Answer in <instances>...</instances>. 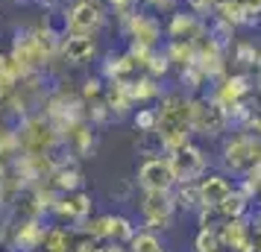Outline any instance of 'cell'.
<instances>
[{"label": "cell", "instance_id": "6da1fadb", "mask_svg": "<svg viewBox=\"0 0 261 252\" xmlns=\"http://www.w3.org/2000/svg\"><path fill=\"white\" fill-rule=\"evenodd\" d=\"M261 164V135L247 129H232L220 138V167L232 176H247Z\"/></svg>", "mask_w": 261, "mask_h": 252}, {"label": "cell", "instance_id": "7a4b0ae2", "mask_svg": "<svg viewBox=\"0 0 261 252\" xmlns=\"http://www.w3.org/2000/svg\"><path fill=\"white\" fill-rule=\"evenodd\" d=\"M188 126L194 138H205V141H220L226 132H232L226 108L220 103H214L208 91L188 97Z\"/></svg>", "mask_w": 261, "mask_h": 252}, {"label": "cell", "instance_id": "3957f363", "mask_svg": "<svg viewBox=\"0 0 261 252\" xmlns=\"http://www.w3.org/2000/svg\"><path fill=\"white\" fill-rule=\"evenodd\" d=\"M109 26V9L100 0H71L62 6V33L100 36Z\"/></svg>", "mask_w": 261, "mask_h": 252}, {"label": "cell", "instance_id": "277c9868", "mask_svg": "<svg viewBox=\"0 0 261 252\" xmlns=\"http://www.w3.org/2000/svg\"><path fill=\"white\" fill-rule=\"evenodd\" d=\"M115 24H118V33L126 41H141V44H150V47H162L167 41L162 15L150 12L144 6H135L129 12L115 15Z\"/></svg>", "mask_w": 261, "mask_h": 252}, {"label": "cell", "instance_id": "5b68a950", "mask_svg": "<svg viewBox=\"0 0 261 252\" xmlns=\"http://www.w3.org/2000/svg\"><path fill=\"white\" fill-rule=\"evenodd\" d=\"M18 141H21V153H30V156H53V150L62 141V135L56 132V126L47 120V115H30V118L21 120L18 126Z\"/></svg>", "mask_w": 261, "mask_h": 252}, {"label": "cell", "instance_id": "8992f818", "mask_svg": "<svg viewBox=\"0 0 261 252\" xmlns=\"http://www.w3.org/2000/svg\"><path fill=\"white\" fill-rule=\"evenodd\" d=\"M138 211H141L144 229L150 232H165V229L173 226L176 220V200H173V191H141L138 193Z\"/></svg>", "mask_w": 261, "mask_h": 252}, {"label": "cell", "instance_id": "52a82bcc", "mask_svg": "<svg viewBox=\"0 0 261 252\" xmlns=\"http://www.w3.org/2000/svg\"><path fill=\"white\" fill-rule=\"evenodd\" d=\"M135 182L141 191H173L176 188V173L170 164V156L155 153V156H144L138 170H135Z\"/></svg>", "mask_w": 261, "mask_h": 252}, {"label": "cell", "instance_id": "ba28073f", "mask_svg": "<svg viewBox=\"0 0 261 252\" xmlns=\"http://www.w3.org/2000/svg\"><path fill=\"white\" fill-rule=\"evenodd\" d=\"M252 94H255V73H247V71H229L217 82L208 85V97L214 103H220L223 108L235 106V103H241V100H247Z\"/></svg>", "mask_w": 261, "mask_h": 252}, {"label": "cell", "instance_id": "9c48e42d", "mask_svg": "<svg viewBox=\"0 0 261 252\" xmlns=\"http://www.w3.org/2000/svg\"><path fill=\"white\" fill-rule=\"evenodd\" d=\"M170 164H173L176 182H200L212 167V158H208V153L200 141H191L170 156Z\"/></svg>", "mask_w": 261, "mask_h": 252}, {"label": "cell", "instance_id": "30bf717a", "mask_svg": "<svg viewBox=\"0 0 261 252\" xmlns=\"http://www.w3.org/2000/svg\"><path fill=\"white\" fill-rule=\"evenodd\" d=\"M165 36L167 38H188V41H202L208 36V21L191 12L188 6H179L176 12L165 18Z\"/></svg>", "mask_w": 261, "mask_h": 252}, {"label": "cell", "instance_id": "8fae6325", "mask_svg": "<svg viewBox=\"0 0 261 252\" xmlns=\"http://www.w3.org/2000/svg\"><path fill=\"white\" fill-rule=\"evenodd\" d=\"M155 115H159V129L188 126V94L182 88H165V94L155 100Z\"/></svg>", "mask_w": 261, "mask_h": 252}, {"label": "cell", "instance_id": "7c38bea8", "mask_svg": "<svg viewBox=\"0 0 261 252\" xmlns=\"http://www.w3.org/2000/svg\"><path fill=\"white\" fill-rule=\"evenodd\" d=\"M97 38L100 36H71V33H65V36H62L59 59L65 62V65H73V68H83V65L97 62L103 56Z\"/></svg>", "mask_w": 261, "mask_h": 252}, {"label": "cell", "instance_id": "4fadbf2b", "mask_svg": "<svg viewBox=\"0 0 261 252\" xmlns=\"http://www.w3.org/2000/svg\"><path fill=\"white\" fill-rule=\"evenodd\" d=\"M197 68L208 76V82H217L220 76L232 71L229 68V50L205 36L202 41H197Z\"/></svg>", "mask_w": 261, "mask_h": 252}, {"label": "cell", "instance_id": "5bb4252c", "mask_svg": "<svg viewBox=\"0 0 261 252\" xmlns=\"http://www.w3.org/2000/svg\"><path fill=\"white\" fill-rule=\"evenodd\" d=\"M97 62H100L97 73H100L106 82H115V79H129V76H135V73H141L138 62L132 59L126 50H106Z\"/></svg>", "mask_w": 261, "mask_h": 252}, {"label": "cell", "instance_id": "9a60e30c", "mask_svg": "<svg viewBox=\"0 0 261 252\" xmlns=\"http://www.w3.org/2000/svg\"><path fill=\"white\" fill-rule=\"evenodd\" d=\"M220 240L226 252H255L252 246V220L249 217H232L220 226Z\"/></svg>", "mask_w": 261, "mask_h": 252}, {"label": "cell", "instance_id": "2e32d148", "mask_svg": "<svg viewBox=\"0 0 261 252\" xmlns=\"http://www.w3.org/2000/svg\"><path fill=\"white\" fill-rule=\"evenodd\" d=\"M235 193V182L229 173H205L200 179V203L205 208H220V205Z\"/></svg>", "mask_w": 261, "mask_h": 252}, {"label": "cell", "instance_id": "e0dca14e", "mask_svg": "<svg viewBox=\"0 0 261 252\" xmlns=\"http://www.w3.org/2000/svg\"><path fill=\"white\" fill-rule=\"evenodd\" d=\"M91 208H94V200L85 191H73V193H62L53 214L62 217V220H71L76 226H83L85 220L91 217Z\"/></svg>", "mask_w": 261, "mask_h": 252}, {"label": "cell", "instance_id": "ac0fdd59", "mask_svg": "<svg viewBox=\"0 0 261 252\" xmlns=\"http://www.w3.org/2000/svg\"><path fill=\"white\" fill-rule=\"evenodd\" d=\"M258 38L249 33H238V38L229 44V68L232 71H247L255 73V59H258Z\"/></svg>", "mask_w": 261, "mask_h": 252}, {"label": "cell", "instance_id": "d6986e66", "mask_svg": "<svg viewBox=\"0 0 261 252\" xmlns=\"http://www.w3.org/2000/svg\"><path fill=\"white\" fill-rule=\"evenodd\" d=\"M123 82H126V94L132 97L135 108L138 106H155V100L165 94L162 79H155V76H150V73H144V71L129 76V79H123Z\"/></svg>", "mask_w": 261, "mask_h": 252}, {"label": "cell", "instance_id": "ffe728a7", "mask_svg": "<svg viewBox=\"0 0 261 252\" xmlns=\"http://www.w3.org/2000/svg\"><path fill=\"white\" fill-rule=\"evenodd\" d=\"M214 15L223 18V21H229L238 33H252V30L261 24V18L249 12L247 6H244V0H217Z\"/></svg>", "mask_w": 261, "mask_h": 252}, {"label": "cell", "instance_id": "44dd1931", "mask_svg": "<svg viewBox=\"0 0 261 252\" xmlns=\"http://www.w3.org/2000/svg\"><path fill=\"white\" fill-rule=\"evenodd\" d=\"M44 235H47V226L38 220V217H27L21 220L12 232V246L18 252H36L41 243H44Z\"/></svg>", "mask_w": 261, "mask_h": 252}, {"label": "cell", "instance_id": "7402d4cb", "mask_svg": "<svg viewBox=\"0 0 261 252\" xmlns=\"http://www.w3.org/2000/svg\"><path fill=\"white\" fill-rule=\"evenodd\" d=\"M65 144L71 147V153L76 158H91L97 153V147H100V132H97V126L91 120H85V123H80V126L73 129L71 138H68Z\"/></svg>", "mask_w": 261, "mask_h": 252}, {"label": "cell", "instance_id": "603a6c76", "mask_svg": "<svg viewBox=\"0 0 261 252\" xmlns=\"http://www.w3.org/2000/svg\"><path fill=\"white\" fill-rule=\"evenodd\" d=\"M103 100H106V106L112 108V115H115V123H118V120H123V118H132V111H135V103H132V97L126 94V82H123V79L106 82Z\"/></svg>", "mask_w": 261, "mask_h": 252}, {"label": "cell", "instance_id": "cb8c5ba5", "mask_svg": "<svg viewBox=\"0 0 261 252\" xmlns=\"http://www.w3.org/2000/svg\"><path fill=\"white\" fill-rule=\"evenodd\" d=\"M165 53L170 65H173V73L188 68V65H197V41H188V38H167L165 44Z\"/></svg>", "mask_w": 261, "mask_h": 252}, {"label": "cell", "instance_id": "d4e9b609", "mask_svg": "<svg viewBox=\"0 0 261 252\" xmlns=\"http://www.w3.org/2000/svg\"><path fill=\"white\" fill-rule=\"evenodd\" d=\"M83 170L76 167L73 161H59L56 170H53V176H50V185L56 188L59 193H73V191H83Z\"/></svg>", "mask_w": 261, "mask_h": 252}, {"label": "cell", "instance_id": "484cf974", "mask_svg": "<svg viewBox=\"0 0 261 252\" xmlns=\"http://www.w3.org/2000/svg\"><path fill=\"white\" fill-rule=\"evenodd\" d=\"M208 76L197 68V65H188V68H182L176 71V88H182L188 97H197V94H205L208 91Z\"/></svg>", "mask_w": 261, "mask_h": 252}, {"label": "cell", "instance_id": "4316f807", "mask_svg": "<svg viewBox=\"0 0 261 252\" xmlns=\"http://www.w3.org/2000/svg\"><path fill=\"white\" fill-rule=\"evenodd\" d=\"M173 200H176V208L197 214V211L202 208V203H200V182H176V188H173Z\"/></svg>", "mask_w": 261, "mask_h": 252}, {"label": "cell", "instance_id": "83f0119b", "mask_svg": "<svg viewBox=\"0 0 261 252\" xmlns=\"http://www.w3.org/2000/svg\"><path fill=\"white\" fill-rule=\"evenodd\" d=\"M44 252H73L76 240H73V232L65 226H50L47 235H44Z\"/></svg>", "mask_w": 261, "mask_h": 252}, {"label": "cell", "instance_id": "f1b7e54d", "mask_svg": "<svg viewBox=\"0 0 261 252\" xmlns=\"http://www.w3.org/2000/svg\"><path fill=\"white\" fill-rule=\"evenodd\" d=\"M252 205H255V203H252L249 197H244V193L235 188V193L220 205V214H223L226 220H232V217H249V214H252Z\"/></svg>", "mask_w": 261, "mask_h": 252}, {"label": "cell", "instance_id": "f546056e", "mask_svg": "<svg viewBox=\"0 0 261 252\" xmlns=\"http://www.w3.org/2000/svg\"><path fill=\"white\" fill-rule=\"evenodd\" d=\"M208 38H214L217 44H223V47L229 50V44L238 38V30L229 24V21H223V18L212 15V18H208Z\"/></svg>", "mask_w": 261, "mask_h": 252}, {"label": "cell", "instance_id": "4dcf8cb0", "mask_svg": "<svg viewBox=\"0 0 261 252\" xmlns=\"http://www.w3.org/2000/svg\"><path fill=\"white\" fill-rule=\"evenodd\" d=\"M144 73H150V76H155V79H162L165 82L167 76L173 73V65H170V59H167L165 47H155L153 56L147 59V65H144Z\"/></svg>", "mask_w": 261, "mask_h": 252}, {"label": "cell", "instance_id": "1f68e13d", "mask_svg": "<svg viewBox=\"0 0 261 252\" xmlns=\"http://www.w3.org/2000/svg\"><path fill=\"white\" fill-rule=\"evenodd\" d=\"M129 252H167V249L162 246V240H159L155 232L138 229V232L132 235V240H129Z\"/></svg>", "mask_w": 261, "mask_h": 252}, {"label": "cell", "instance_id": "d6a6232c", "mask_svg": "<svg viewBox=\"0 0 261 252\" xmlns=\"http://www.w3.org/2000/svg\"><path fill=\"white\" fill-rule=\"evenodd\" d=\"M132 126L135 132H155L159 129V115H155V106H141L132 111Z\"/></svg>", "mask_w": 261, "mask_h": 252}, {"label": "cell", "instance_id": "836d02e7", "mask_svg": "<svg viewBox=\"0 0 261 252\" xmlns=\"http://www.w3.org/2000/svg\"><path fill=\"white\" fill-rule=\"evenodd\" d=\"M80 97H83L85 103H91V100H100L103 97V91H106V79L100 76V73H88V76H83V82H80Z\"/></svg>", "mask_w": 261, "mask_h": 252}, {"label": "cell", "instance_id": "e575fe53", "mask_svg": "<svg viewBox=\"0 0 261 252\" xmlns=\"http://www.w3.org/2000/svg\"><path fill=\"white\" fill-rule=\"evenodd\" d=\"M88 120L94 123L97 129H100V126H109V123H115V115H112V108L106 106V100H103V97L88 103Z\"/></svg>", "mask_w": 261, "mask_h": 252}, {"label": "cell", "instance_id": "d590c367", "mask_svg": "<svg viewBox=\"0 0 261 252\" xmlns=\"http://www.w3.org/2000/svg\"><path fill=\"white\" fill-rule=\"evenodd\" d=\"M197 223H200V229H220L226 223V217L220 214V208H205L202 205L200 211H197Z\"/></svg>", "mask_w": 261, "mask_h": 252}, {"label": "cell", "instance_id": "8d00e7d4", "mask_svg": "<svg viewBox=\"0 0 261 252\" xmlns=\"http://www.w3.org/2000/svg\"><path fill=\"white\" fill-rule=\"evenodd\" d=\"M123 50H126V53H129L135 62H138V68L144 71V65H147V59L153 56L155 47H150V44H141V41H126V47H123Z\"/></svg>", "mask_w": 261, "mask_h": 252}, {"label": "cell", "instance_id": "74e56055", "mask_svg": "<svg viewBox=\"0 0 261 252\" xmlns=\"http://www.w3.org/2000/svg\"><path fill=\"white\" fill-rule=\"evenodd\" d=\"M182 3H185V0H141L144 9H150V12H155V15H170V12H176Z\"/></svg>", "mask_w": 261, "mask_h": 252}, {"label": "cell", "instance_id": "f35d334b", "mask_svg": "<svg viewBox=\"0 0 261 252\" xmlns=\"http://www.w3.org/2000/svg\"><path fill=\"white\" fill-rule=\"evenodd\" d=\"M182 6H188L191 12H197L200 18H205V21H208V18L214 15V6H217V0H185Z\"/></svg>", "mask_w": 261, "mask_h": 252}, {"label": "cell", "instance_id": "ab89813d", "mask_svg": "<svg viewBox=\"0 0 261 252\" xmlns=\"http://www.w3.org/2000/svg\"><path fill=\"white\" fill-rule=\"evenodd\" d=\"M103 3H106L109 12H115V15L129 12V9H135V6H141V0H103Z\"/></svg>", "mask_w": 261, "mask_h": 252}, {"label": "cell", "instance_id": "60d3db41", "mask_svg": "<svg viewBox=\"0 0 261 252\" xmlns=\"http://www.w3.org/2000/svg\"><path fill=\"white\" fill-rule=\"evenodd\" d=\"M100 252H129V243H118V240H106Z\"/></svg>", "mask_w": 261, "mask_h": 252}, {"label": "cell", "instance_id": "b9f144b4", "mask_svg": "<svg viewBox=\"0 0 261 252\" xmlns=\"http://www.w3.org/2000/svg\"><path fill=\"white\" fill-rule=\"evenodd\" d=\"M244 6H247L252 15H258L261 18V0H244Z\"/></svg>", "mask_w": 261, "mask_h": 252}, {"label": "cell", "instance_id": "7bdbcfd3", "mask_svg": "<svg viewBox=\"0 0 261 252\" xmlns=\"http://www.w3.org/2000/svg\"><path fill=\"white\" fill-rule=\"evenodd\" d=\"M255 71H261V44H258V59H255Z\"/></svg>", "mask_w": 261, "mask_h": 252}, {"label": "cell", "instance_id": "ee69618b", "mask_svg": "<svg viewBox=\"0 0 261 252\" xmlns=\"http://www.w3.org/2000/svg\"><path fill=\"white\" fill-rule=\"evenodd\" d=\"M255 208H261V193H258V200H255Z\"/></svg>", "mask_w": 261, "mask_h": 252}, {"label": "cell", "instance_id": "f6af8a7d", "mask_svg": "<svg viewBox=\"0 0 261 252\" xmlns=\"http://www.w3.org/2000/svg\"><path fill=\"white\" fill-rule=\"evenodd\" d=\"M100 3H103V0H100Z\"/></svg>", "mask_w": 261, "mask_h": 252}]
</instances>
